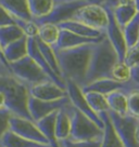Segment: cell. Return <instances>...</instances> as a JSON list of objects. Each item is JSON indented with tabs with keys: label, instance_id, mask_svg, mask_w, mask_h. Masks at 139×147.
Returning <instances> with one entry per match:
<instances>
[{
	"label": "cell",
	"instance_id": "obj_1",
	"mask_svg": "<svg viewBox=\"0 0 139 147\" xmlns=\"http://www.w3.org/2000/svg\"><path fill=\"white\" fill-rule=\"evenodd\" d=\"M95 45L90 43L72 49L53 50L64 81H71L80 88L85 86L86 74Z\"/></svg>",
	"mask_w": 139,
	"mask_h": 147
},
{
	"label": "cell",
	"instance_id": "obj_2",
	"mask_svg": "<svg viewBox=\"0 0 139 147\" xmlns=\"http://www.w3.org/2000/svg\"><path fill=\"white\" fill-rule=\"evenodd\" d=\"M0 91L5 100V108L11 114L21 118L32 120L28 113V87L13 74H0Z\"/></svg>",
	"mask_w": 139,
	"mask_h": 147
},
{
	"label": "cell",
	"instance_id": "obj_3",
	"mask_svg": "<svg viewBox=\"0 0 139 147\" xmlns=\"http://www.w3.org/2000/svg\"><path fill=\"white\" fill-rule=\"evenodd\" d=\"M119 56L107 37L93 46L88 70L86 74V82L88 83L103 78H111L112 69L119 62Z\"/></svg>",
	"mask_w": 139,
	"mask_h": 147
},
{
	"label": "cell",
	"instance_id": "obj_4",
	"mask_svg": "<svg viewBox=\"0 0 139 147\" xmlns=\"http://www.w3.org/2000/svg\"><path fill=\"white\" fill-rule=\"evenodd\" d=\"M66 109L71 118V134L73 141H96L103 136V129L98 127L91 119L74 108L70 103Z\"/></svg>",
	"mask_w": 139,
	"mask_h": 147
},
{
	"label": "cell",
	"instance_id": "obj_5",
	"mask_svg": "<svg viewBox=\"0 0 139 147\" xmlns=\"http://www.w3.org/2000/svg\"><path fill=\"white\" fill-rule=\"evenodd\" d=\"M10 69L14 76L28 88L38 83L51 81L50 78L44 73V70L28 55L18 62L11 63Z\"/></svg>",
	"mask_w": 139,
	"mask_h": 147
},
{
	"label": "cell",
	"instance_id": "obj_6",
	"mask_svg": "<svg viewBox=\"0 0 139 147\" xmlns=\"http://www.w3.org/2000/svg\"><path fill=\"white\" fill-rule=\"evenodd\" d=\"M85 5H88V3L80 0H55V5L50 13L42 18L33 20V21L37 25L45 23L59 25L65 21L72 20L75 12Z\"/></svg>",
	"mask_w": 139,
	"mask_h": 147
},
{
	"label": "cell",
	"instance_id": "obj_7",
	"mask_svg": "<svg viewBox=\"0 0 139 147\" xmlns=\"http://www.w3.org/2000/svg\"><path fill=\"white\" fill-rule=\"evenodd\" d=\"M72 20L103 32H106V28L109 23L106 8L103 5H85L75 12Z\"/></svg>",
	"mask_w": 139,
	"mask_h": 147
},
{
	"label": "cell",
	"instance_id": "obj_8",
	"mask_svg": "<svg viewBox=\"0 0 139 147\" xmlns=\"http://www.w3.org/2000/svg\"><path fill=\"white\" fill-rule=\"evenodd\" d=\"M108 116L124 147H139L135 141V128L138 121L128 115L120 116L111 110L108 111Z\"/></svg>",
	"mask_w": 139,
	"mask_h": 147
},
{
	"label": "cell",
	"instance_id": "obj_9",
	"mask_svg": "<svg viewBox=\"0 0 139 147\" xmlns=\"http://www.w3.org/2000/svg\"><path fill=\"white\" fill-rule=\"evenodd\" d=\"M9 130L11 132L18 134L19 136L26 138L28 141L39 143L42 145H49L46 138L42 135V133L39 131V129L37 128V125L32 120L12 115L10 118Z\"/></svg>",
	"mask_w": 139,
	"mask_h": 147
},
{
	"label": "cell",
	"instance_id": "obj_10",
	"mask_svg": "<svg viewBox=\"0 0 139 147\" xmlns=\"http://www.w3.org/2000/svg\"><path fill=\"white\" fill-rule=\"evenodd\" d=\"M65 82H66L67 96H69V100L72 106L74 108H76L78 111H80L82 114H84L86 117H88L89 119L93 120L98 127H100L101 129L104 128V124H103V121L101 120V118L96 113H93V110L88 105V103L86 101V97H85L83 91H82V88L78 87L75 83L71 82V81H65Z\"/></svg>",
	"mask_w": 139,
	"mask_h": 147
},
{
	"label": "cell",
	"instance_id": "obj_11",
	"mask_svg": "<svg viewBox=\"0 0 139 147\" xmlns=\"http://www.w3.org/2000/svg\"><path fill=\"white\" fill-rule=\"evenodd\" d=\"M108 12V18H109V23L106 28V37L113 47V49L115 50L116 54L119 56V60L123 61L125 57L126 51H127V46H126L125 38H124V34L120 25L116 23L113 12H112V8H109L107 5H103Z\"/></svg>",
	"mask_w": 139,
	"mask_h": 147
},
{
	"label": "cell",
	"instance_id": "obj_12",
	"mask_svg": "<svg viewBox=\"0 0 139 147\" xmlns=\"http://www.w3.org/2000/svg\"><path fill=\"white\" fill-rule=\"evenodd\" d=\"M67 104H70L69 96L63 97L61 100H57V101H42V100H37L29 96L27 107L33 121H37L51 113L62 109Z\"/></svg>",
	"mask_w": 139,
	"mask_h": 147
},
{
	"label": "cell",
	"instance_id": "obj_13",
	"mask_svg": "<svg viewBox=\"0 0 139 147\" xmlns=\"http://www.w3.org/2000/svg\"><path fill=\"white\" fill-rule=\"evenodd\" d=\"M135 88H139V86L137 83H135L133 80H130L129 82L122 83L112 78H103L84 86L82 88V91H83V93L97 92V93H100L103 95H108V94H110L114 91H117V90H123V91L128 92Z\"/></svg>",
	"mask_w": 139,
	"mask_h": 147
},
{
	"label": "cell",
	"instance_id": "obj_14",
	"mask_svg": "<svg viewBox=\"0 0 139 147\" xmlns=\"http://www.w3.org/2000/svg\"><path fill=\"white\" fill-rule=\"evenodd\" d=\"M29 96L42 101H57L67 96L66 89L59 87L52 81L38 83L28 88Z\"/></svg>",
	"mask_w": 139,
	"mask_h": 147
},
{
	"label": "cell",
	"instance_id": "obj_15",
	"mask_svg": "<svg viewBox=\"0 0 139 147\" xmlns=\"http://www.w3.org/2000/svg\"><path fill=\"white\" fill-rule=\"evenodd\" d=\"M27 55L44 70V73L50 78L52 82H55L56 84H58L59 87L63 88V89H66V82L63 79H61L60 77H58L56 74L53 73V70L50 68V66L46 62L45 57L42 56V52L38 49L35 38H27Z\"/></svg>",
	"mask_w": 139,
	"mask_h": 147
},
{
	"label": "cell",
	"instance_id": "obj_16",
	"mask_svg": "<svg viewBox=\"0 0 139 147\" xmlns=\"http://www.w3.org/2000/svg\"><path fill=\"white\" fill-rule=\"evenodd\" d=\"M106 37V36H104ZM103 37V38H104ZM91 39V38H85L80 37L78 35H75L73 32L60 29V35L59 39L55 46L52 47L53 50H65V49H72V48H77V47L84 46V45H90V43H98L101 39Z\"/></svg>",
	"mask_w": 139,
	"mask_h": 147
},
{
	"label": "cell",
	"instance_id": "obj_17",
	"mask_svg": "<svg viewBox=\"0 0 139 147\" xmlns=\"http://www.w3.org/2000/svg\"><path fill=\"white\" fill-rule=\"evenodd\" d=\"M0 5L13 18L33 21L27 0H0Z\"/></svg>",
	"mask_w": 139,
	"mask_h": 147
},
{
	"label": "cell",
	"instance_id": "obj_18",
	"mask_svg": "<svg viewBox=\"0 0 139 147\" xmlns=\"http://www.w3.org/2000/svg\"><path fill=\"white\" fill-rule=\"evenodd\" d=\"M60 29H65L69 32H73L75 35H78L80 37H85V38H91V39H100L106 36V34L103 32H99L93 28L89 27L85 24L74 21V20H70V21H65L63 23H60L59 25Z\"/></svg>",
	"mask_w": 139,
	"mask_h": 147
},
{
	"label": "cell",
	"instance_id": "obj_19",
	"mask_svg": "<svg viewBox=\"0 0 139 147\" xmlns=\"http://www.w3.org/2000/svg\"><path fill=\"white\" fill-rule=\"evenodd\" d=\"M57 113H51L49 115L45 116L40 118L37 121H34L35 124L37 125L39 131L42 133V135L46 138L48 141V144L51 147H59L58 141L56 138V119H57Z\"/></svg>",
	"mask_w": 139,
	"mask_h": 147
},
{
	"label": "cell",
	"instance_id": "obj_20",
	"mask_svg": "<svg viewBox=\"0 0 139 147\" xmlns=\"http://www.w3.org/2000/svg\"><path fill=\"white\" fill-rule=\"evenodd\" d=\"M2 52L9 65L22 60L23 57L27 56V37L23 36L22 38L10 43L5 49H2Z\"/></svg>",
	"mask_w": 139,
	"mask_h": 147
},
{
	"label": "cell",
	"instance_id": "obj_21",
	"mask_svg": "<svg viewBox=\"0 0 139 147\" xmlns=\"http://www.w3.org/2000/svg\"><path fill=\"white\" fill-rule=\"evenodd\" d=\"M103 121L104 128H103V136H102L101 146L100 147H124L123 143L121 142L116 132L112 127L110 118L108 116V113H102L99 115Z\"/></svg>",
	"mask_w": 139,
	"mask_h": 147
},
{
	"label": "cell",
	"instance_id": "obj_22",
	"mask_svg": "<svg viewBox=\"0 0 139 147\" xmlns=\"http://www.w3.org/2000/svg\"><path fill=\"white\" fill-rule=\"evenodd\" d=\"M109 109L120 116L127 115V92L117 90L106 95Z\"/></svg>",
	"mask_w": 139,
	"mask_h": 147
},
{
	"label": "cell",
	"instance_id": "obj_23",
	"mask_svg": "<svg viewBox=\"0 0 139 147\" xmlns=\"http://www.w3.org/2000/svg\"><path fill=\"white\" fill-rule=\"evenodd\" d=\"M66 106L63 107L62 109L58 110V113H57V119H56L57 141L69 138L70 134H71V118H70V115L69 113H67V109H66Z\"/></svg>",
	"mask_w": 139,
	"mask_h": 147
},
{
	"label": "cell",
	"instance_id": "obj_24",
	"mask_svg": "<svg viewBox=\"0 0 139 147\" xmlns=\"http://www.w3.org/2000/svg\"><path fill=\"white\" fill-rule=\"evenodd\" d=\"M60 35V28L56 24L45 23L38 25L37 39L48 46L53 47L57 43Z\"/></svg>",
	"mask_w": 139,
	"mask_h": 147
},
{
	"label": "cell",
	"instance_id": "obj_25",
	"mask_svg": "<svg viewBox=\"0 0 139 147\" xmlns=\"http://www.w3.org/2000/svg\"><path fill=\"white\" fill-rule=\"evenodd\" d=\"M1 147H50L49 145H42L39 143H35L32 141H28L26 138L19 136L18 134L13 133L11 131H8L2 136L0 141Z\"/></svg>",
	"mask_w": 139,
	"mask_h": 147
},
{
	"label": "cell",
	"instance_id": "obj_26",
	"mask_svg": "<svg viewBox=\"0 0 139 147\" xmlns=\"http://www.w3.org/2000/svg\"><path fill=\"white\" fill-rule=\"evenodd\" d=\"M27 1L33 20H38L48 15L55 5V0H27Z\"/></svg>",
	"mask_w": 139,
	"mask_h": 147
},
{
	"label": "cell",
	"instance_id": "obj_27",
	"mask_svg": "<svg viewBox=\"0 0 139 147\" xmlns=\"http://www.w3.org/2000/svg\"><path fill=\"white\" fill-rule=\"evenodd\" d=\"M124 38H125L127 49L137 46L139 42V13L135 15V18L130 21L126 26L122 28Z\"/></svg>",
	"mask_w": 139,
	"mask_h": 147
},
{
	"label": "cell",
	"instance_id": "obj_28",
	"mask_svg": "<svg viewBox=\"0 0 139 147\" xmlns=\"http://www.w3.org/2000/svg\"><path fill=\"white\" fill-rule=\"evenodd\" d=\"M84 95L86 97V101L90 106V108L98 116L102 113H108L110 110L106 95L97 93V92H86V93H84Z\"/></svg>",
	"mask_w": 139,
	"mask_h": 147
},
{
	"label": "cell",
	"instance_id": "obj_29",
	"mask_svg": "<svg viewBox=\"0 0 139 147\" xmlns=\"http://www.w3.org/2000/svg\"><path fill=\"white\" fill-rule=\"evenodd\" d=\"M23 36L25 35L23 34L22 29L15 24L0 27V48L5 49L10 43L22 38Z\"/></svg>",
	"mask_w": 139,
	"mask_h": 147
},
{
	"label": "cell",
	"instance_id": "obj_30",
	"mask_svg": "<svg viewBox=\"0 0 139 147\" xmlns=\"http://www.w3.org/2000/svg\"><path fill=\"white\" fill-rule=\"evenodd\" d=\"M112 12H113L116 23L120 25L121 28L126 26L137 14V11L135 9L134 5H116L115 8L112 9Z\"/></svg>",
	"mask_w": 139,
	"mask_h": 147
},
{
	"label": "cell",
	"instance_id": "obj_31",
	"mask_svg": "<svg viewBox=\"0 0 139 147\" xmlns=\"http://www.w3.org/2000/svg\"><path fill=\"white\" fill-rule=\"evenodd\" d=\"M35 39H36V43H37V46H38V49L42 52V56L45 57V60H46V62L48 63V65L50 66V68L53 70V73L56 74L58 77H60L61 79H63L62 74H61V70H60V67H59V64H58L56 53H55V51L52 49V47L48 46L46 43L42 42L39 39H37V38H35Z\"/></svg>",
	"mask_w": 139,
	"mask_h": 147
},
{
	"label": "cell",
	"instance_id": "obj_32",
	"mask_svg": "<svg viewBox=\"0 0 139 147\" xmlns=\"http://www.w3.org/2000/svg\"><path fill=\"white\" fill-rule=\"evenodd\" d=\"M111 78L122 83L129 82L132 80V68L123 61H119L112 69Z\"/></svg>",
	"mask_w": 139,
	"mask_h": 147
},
{
	"label": "cell",
	"instance_id": "obj_33",
	"mask_svg": "<svg viewBox=\"0 0 139 147\" xmlns=\"http://www.w3.org/2000/svg\"><path fill=\"white\" fill-rule=\"evenodd\" d=\"M127 115L139 121V88L127 92Z\"/></svg>",
	"mask_w": 139,
	"mask_h": 147
},
{
	"label": "cell",
	"instance_id": "obj_34",
	"mask_svg": "<svg viewBox=\"0 0 139 147\" xmlns=\"http://www.w3.org/2000/svg\"><path fill=\"white\" fill-rule=\"evenodd\" d=\"M15 25H18L27 38H36L38 34V25L34 21H24L13 18Z\"/></svg>",
	"mask_w": 139,
	"mask_h": 147
},
{
	"label": "cell",
	"instance_id": "obj_35",
	"mask_svg": "<svg viewBox=\"0 0 139 147\" xmlns=\"http://www.w3.org/2000/svg\"><path fill=\"white\" fill-rule=\"evenodd\" d=\"M101 140L96 141H73L71 138H65L58 141L59 147H100L101 146Z\"/></svg>",
	"mask_w": 139,
	"mask_h": 147
},
{
	"label": "cell",
	"instance_id": "obj_36",
	"mask_svg": "<svg viewBox=\"0 0 139 147\" xmlns=\"http://www.w3.org/2000/svg\"><path fill=\"white\" fill-rule=\"evenodd\" d=\"M123 62L125 63L127 66H129L130 68L133 69L135 67L139 66V49L137 46L129 48L126 51L125 57Z\"/></svg>",
	"mask_w": 139,
	"mask_h": 147
},
{
	"label": "cell",
	"instance_id": "obj_37",
	"mask_svg": "<svg viewBox=\"0 0 139 147\" xmlns=\"http://www.w3.org/2000/svg\"><path fill=\"white\" fill-rule=\"evenodd\" d=\"M11 111L8 108H0V141L2 136L9 131L10 118H11Z\"/></svg>",
	"mask_w": 139,
	"mask_h": 147
},
{
	"label": "cell",
	"instance_id": "obj_38",
	"mask_svg": "<svg viewBox=\"0 0 139 147\" xmlns=\"http://www.w3.org/2000/svg\"><path fill=\"white\" fill-rule=\"evenodd\" d=\"M13 24H15L13 18L0 5V27L8 26V25H13Z\"/></svg>",
	"mask_w": 139,
	"mask_h": 147
},
{
	"label": "cell",
	"instance_id": "obj_39",
	"mask_svg": "<svg viewBox=\"0 0 139 147\" xmlns=\"http://www.w3.org/2000/svg\"><path fill=\"white\" fill-rule=\"evenodd\" d=\"M132 80L139 86V66L132 69Z\"/></svg>",
	"mask_w": 139,
	"mask_h": 147
},
{
	"label": "cell",
	"instance_id": "obj_40",
	"mask_svg": "<svg viewBox=\"0 0 139 147\" xmlns=\"http://www.w3.org/2000/svg\"><path fill=\"white\" fill-rule=\"evenodd\" d=\"M80 1H84L88 5H107L108 0H80Z\"/></svg>",
	"mask_w": 139,
	"mask_h": 147
},
{
	"label": "cell",
	"instance_id": "obj_41",
	"mask_svg": "<svg viewBox=\"0 0 139 147\" xmlns=\"http://www.w3.org/2000/svg\"><path fill=\"white\" fill-rule=\"evenodd\" d=\"M134 5V0H117V5Z\"/></svg>",
	"mask_w": 139,
	"mask_h": 147
},
{
	"label": "cell",
	"instance_id": "obj_42",
	"mask_svg": "<svg viewBox=\"0 0 139 147\" xmlns=\"http://www.w3.org/2000/svg\"><path fill=\"white\" fill-rule=\"evenodd\" d=\"M135 141L138 144L139 146V121L136 124V128H135Z\"/></svg>",
	"mask_w": 139,
	"mask_h": 147
},
{
	"label": "cell",
	"instance_id": "obj_43",
	"mask_svg": "<svg viewBox=\"0 0 139 147\" xmlns=\"http://www.w3.org/2000/svg\"><path fill=\"white\" fill-rule=\"evenodd\" d=\"M0 62H1V63H2L3 65H5V66L10 67V65L8 64V62L5 61V55H3V52H2V49H1V48H0Z\"/></svg>",
	"mask_w": 139,
	"mask_h": 147
},
{
	"label": "cell",
	"instance_id": "obj_44",
	"mask_svg": "<svg viewBox=\"0 0 139 147\" xmlns=\"http://www.w3.org/2000/svg\"><path fill=\"white\" fill-rule=\"evenodd\" d=\"M107 5V7H109V8H115L116 5H117V0H108V2H107V5Z\"/></svg>",
	"mask_w": 139,
	"mask_h": 147
},
{
	"label": "cell",
	"instance_id": "obj_45",
	"mask_svg": "<svg viewBox=\"0 0 139 147\" xmlns=\"http://www.w3.org/2000/svg\"><path fill=\"white\" fill-rule=\"evenodd\" d=\"M3 107H5V100L3 94L0 91V108H3Z\"/></svg>",
	"mask_w": 139,
	"mask_h": 147
},
{
	"label": "cell",
	"instance_id": "obj_46",
	"mask_svg": "<svg viewBox=\"0 0 139 147\" xmlns=\"http://www.w3.org/2000/svg\"><path fill=\"white\" fill-rule=\"evenodd\" d=\"M134 7L136 11L139 13V0H134Z\"/></svg>",
	"mask_w": 139,
	"mask_h": 147
},
{
	"label": "cell",
	"instance_id": "obj_47",
	"mask_svg": "<svg viewBox=\"0 0 139 147\" xmlns=\"http://www.w3.org/2000/svg\"><path fill=\"white\" fill-rule=\"evenodd\" d=\"M137 47H138V49H139V43H138V45H137Z\"/></svg>",
	"mask_w": 139,
	"mask_h": 147
},
{
	"label": "cell",
	"instance_id": "obj_48",
	"mask_svg": "<svg viewBox=\"0 0 139 147\" xmlns=\"http://www.w3.org/2000/svg\"><path fill=\"white\" fill-rule=\"evenodd\" d=\"M0 147H1V146H0Z\"/></svg>",
	"mask_w": 139,
	"mask_h": 147
},
{
	"label": "cell",
	"instance_id": "obj_49",
	"mask_svg": "<svg viewBox=\"0 0 139 147\" xmlns=\"http://www.w3.org/2000/svg\"><path fill=\"white\" fill-rule=\"evenodd\" d=\"M138 43H139V42H138Z\"/></svg>",
	"mask_w": 139,
	"mask_h": 147
}]
</instances>
